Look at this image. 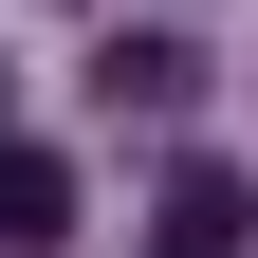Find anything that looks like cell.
Instances as JSON below:
<instances>
[{
  "label": "cell",
  "instance_id": "obj_1",
  "mask_svg": "<svg viewBox=\"0 0 258 258\" xmlns=\"http://www.w3.org/2000/svg\"><path fill=\"white\" fill-rule=\"evenodd\" d=\"M148 240H166V258H240V240H258V184H240V166H166Z\"/></svg>",
  "mask_w": 258,
  "mask_h": 258
},
{
  "label": "cell",
  "instance_id": "obj_2",
  "mask_svg": "<svg viewBox=\"0 0 258 258\" xmlns=\"http://www.w3.org/2000/svg\"><path fill=\"white\" fill-rule=\"evenodd\" d=\"M55 240H74V166L0 129V258H55Z\"/></svg>",
  "mask_w": 258,
  "mask_h": 258
},
{
  "label": "cell",
  "instance_id": "obj_3",
  "mask_svg": "<svg viewBox=\"0 0 258 258\" xmlns=\"http://www.w3.org/2000/svg\"><path fill=\"white\" fill-rule=\"evenodd\" d=\"M92 92H111V111H184L203 55H184V37H111V55H92Z\"/></svg>",
  "mask_w": 258,
  "mask_h": 258
}]
</instances>
